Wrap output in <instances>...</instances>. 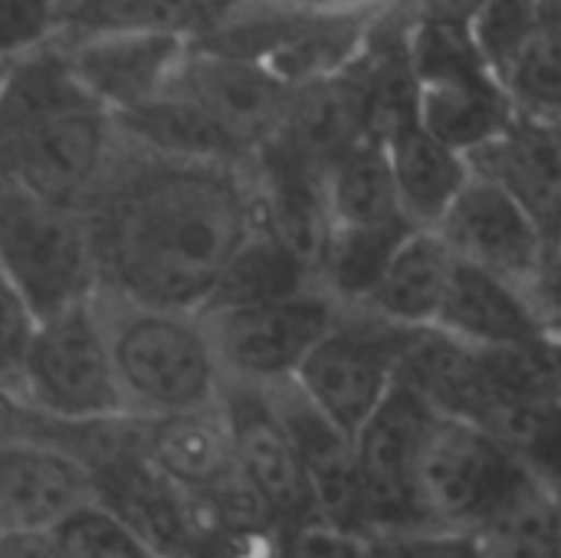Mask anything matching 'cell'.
<instances>
[{
  "mask_svg": "<svg viewBox=\"0 0 561 558\" xmlns=\"http://www.w3.org/2000/svg\"><path fill=\"white\" fill-rule=\"evenodd\" d=\"M161 558H174V556H161Z\"/></svg>",
  "mask_w": 561,
  "mask_h": 558,
  "instance_id": "44",
  "label": "cell"
},
{
  "mask_svg": "<svg viewBox=\"0 0 561 558\" xmlns=\"http://www.w3.org/2000/svg\"><path fill=\"white\" fill-rule=\"evenodd\" d=\"M365 135H371L368 82L355 62L348 72L296 89L289 118L273 141L293 148L322 174Z\"/></svg>",
  "mask_w": 561,
  "mask_h": 558,
  "instance_id": "21",
  "label": "cell"
},
{
  "mask_svg": "<svg viewBox=\"0 0 561 558\" xmlns=\"http://www.w3.org/2000/svg\"><path fill=\"white\" fill-rule=\"evenodd\" d=\"M128 421L214 408L224 391L207 326L194 312L151 309L95 293Z\"/></svg>",
  "mask_w": 561,
  "mask_h": 558,
  "instance_id": "3",
  "label": "cell"
},
{
  "mask_svg": "<svg viewBox=\"0 0 561 558\" xmlns=\"http://www.w3.org/2000/svg\"><path fill=\"white\" fill-rule=\"evenodd\" d=\"M483 558H561V513L549 487L526 477L473 533Z\"/></svg>",
  "mask_w": 561,
  "mask_h": 558,
  "instance_id": "28",
  "label": "cell"
},
{
  "mask_svg": "<svg viewBox=\"0 0 561 558\" xmlns=\"http://www.w3.org/2000/svg\"><path fill=\"white\" fill-rule=\"evenodd\" d=\"M289 10H316V13H385L401 0H266Z\"/></svg>",
  "mask_w": 561,
  "mask_h": 558,
  "instance_id": "38",
  "label": "cell"
},
{
  "mask_svg": "<svg viewBox=\"0 0 561 558\" xmlns=\"http://www.w3.org/2000/svg\"><path fill=\"white\" fill-rule=\"evenodd\" d=\"M526 477L500 437L470 421L440 418L421 470L424 526L477 533Z\"/></svg>",
  "mask_w": 561,
  "mask_h": 558,
  "instance_id": "10",
  "label": "cell"
},
{
  "mask_svg": "<svg viewBox=\"0 0 561 558\" xmlns=\"http://www.w3.org/2000/svg\"><path fill=\"white\" fill-rule=\"evenodd\" d=\"M503 86L519 112L561 115V7L542 0L533 33L503 72Z\"/></svg>",
  "mask_w": 561,
  "mask_h": 558,
  "instance_id": "29",
  "label": "cell"
},
{
  "mask_svg": "<svg viewBox=\"0 0 561 558\" xmlns=\"http://www.w3.org/2000/svg\"><path fill=\"white\" fill-rule=\"evenodd\" d=\"M408 332L365 309H345L293 382L335 428L358 437L398 385Z\"/></svg>",
  "mask_w": 561,
  "mask_h": 558,
  "instance_id": "7",
  "label": "cell"
},
{
  "mask_svg": "<svg viewBox=\"0 0 561 558\" xmlns=\"http://www.w3.org/2000/svg\"><path fill=\"white\" fill-rule=\"evenodd\" d=\"M342 312L345 309L322 286H312L273 303L210 309L201 312V319L224 378L276 388L296 378L309 352L342 319Z\"/></svg>",
  "mask_w": 561,
  "mask_h": 558,
  "instance_id": "8",
  "label": "cell"
},
{
  "mask_svg": "<svg viewBox=\"0 0 561 558\" xmlns=\"http://www.w3.org/2000/svg\"><path fill=\"white\" fill-rule=\"evenodd\" d=\"M434 329L477 349H542L552 342L523 286L460 260H454Z\"/></svg>",
  "mask_w": 561,
  "mask_h": 558,
  "instance_id": "18",
  "label": "cell"
},
{
  "mask_svg": "<svg viewBox=\"0 0 561 558\" xmlns=\"http://www.w3.org/2000/svg\"><path fill=\"white\" fill-rule=\"evenodd\" d=\"M450 273L454 257L440 237L434 230H414L362 309L398 329H434Z\"/></svg>",
  "mask_w": 561,
  "mask_h": 558,
  "instance_id": "23",
  "label": "cell"
},
{
  "mask_svg": "<svg viewBox=\"0 0 561 558\" xmlns=\"http://www.w3.org/2000/svg\"><path fill=\"white\" fill-rule=\"evenodd\" d=\"M66 428H56L49 421H43L16 391L0 388V451L20 441H36V437H49V441H62Z\"/></svg>",
  "mask_w": 561,
  "mask_h": 558,
  "instance_id": "36",
  "label": "cell"
},
{
  "mask_svg": "<svg viewBox=\"0 0 561 558\" xmlns=\"http://www.w3.org/2000/svg\"><path fill=\"white\" fill-rule=\"evenodd\" d=\"M0 273L36 319L99 293L89 214L0 174Z\"/></svg>",
  "mask_w": 561,
  "mask_h": 558,
  "instance_id": "5",
  "label": "cell"
},
{
  "mask_svg": "<svg viewBox=\"0 0 561 558\" xmlns=\"http://www.w3.org/2000/svg\"><path fill=\"white\" fill-rule=\"evenodd\" d=\"M36 326H39V319L30 309V303L0 273V388H10L20 395L23 362L33 345Z\"/></svg>",
  "mask_w": 561,
  "mask_h": 558,
  "instance_id": "35",
  "label": "cell"
},
{
  "mask_svg": "<svg viewBox=\"0 0 561 558\" xmlns=\"http://www.w3.org/2000/svg\"><path fill=\"white\" fill-rule=\"evenodd\" d=\"M20 398L56 428L82 431L128 421L95 296L39 319Z\"/></svg>",
  "mask_w": 561,
  "mask_h": 558,
  "instance_id": "6",
  "label": "cell"
},
{
  "mask_svg": "<svg viewBox=\"0 0 561 558\" xmlns=\"http://www.w3.org/2000/svg\"><path fill=\"white\" fill-rule=\"evenodd\" d=\"M270 391H273V401L293 434L312 510L335 526L368 533L355 437H348L342 428H335L296 388V382H283Z\"/></svg>",
  "mask_w": 561,
  "mask_h": 558,
  "instance_id": "17",
  "label": "cell"
},
{
  "mask_svg": "<svg viewBox=\"0 0 561 558\" xmlns=\"http://www.w3.org/2000/svg\"><path fill=\"white\" fill-rule=\"evenodd\" d=\"M85 214L99 293L201 316L260 227V194L250 164L161 158L122 138Z\"/></svg>",
  "mask_w": 561,
  "mask_h": 558,
  "instance_id": "1",
  "label": "cell"
},
{
  "mask_svg": "<svg viewBox=\"0 0 561 558\" xmlns=\"http://www.w3.org/2000/svg\"><path fill=\"white\" fill-rule=\"evenodd\" d=\"M220 411L230 428L237 474L266 506L273 523L279 526L299 513H309L312 503L306 493L299 454L273 401V391L224 378Z\"/></svg>",
  "mask_w": 561,
  "mask_h": 558,
  "instance_id": "13",
  "label": "cell"
},
{
  "mask_svg": "<svg viewBox=\"0 0 561 558\" xmlns=\"http://www.w3.org/2000/svg\"><path fill=\"white\" fill-rule=\"evenodd\" d=\"M539 10L542 0H480L470 13V36L500 79L519 53V46L526 43V36L533 33Z\"/></svg>",
  "mask_w": 561,
  "mask_h": 558,
  "instance_id": "33",
  "label": "cell"
},
{
  "mask_svg": "<svg viewBox=\"0 0 561 558\" xmlns=\"http://www.w3.org/2000/svg\"><path fill=\"white\" fill-rule=\"evenodd\" d=\"M43 539L53 558H161L99 497L76 506Z\"/></svg>",
  "mask_w": 561,
  "mask_h": 558,
  "instance_id": "31",
  "label": "cell"
},
{
  "mask_svg": "<svg viewBox=\"0 0 561 558\" xmlns=\"http://www.w3.org/2000/svg\"><path fill=\"white\" fill-rule=\"evenodd\" d=\"M118 135L148 155L178 161H217V164H250L253 158L194 102L178 92H164L148 105L112 115Z\"/></svg>",
  "mask_w": 561,
  "mask_h": 558,
  "instance_id": "22",
  "label": "cell"
},
{
  "mask_svg": "<svg viewBox=\"0 0 561 558\" xmlns=\"http://www.w3.org/2000/svg\"><path fill=\"white\" fill-rule=\"evenodd\" d=\"M131 424L145 460L184 493H217L240 480L220 401L214 408Z\"/></svg>",
  "mask_w": 561,
  "mask_h": 558,
  "instance_id": "20",
  "label": "cell"
},
{
  "mask_svg": "<svg viewBox=\"0 0 561 558\" xmlns=\"http://www.w3.org/2000/svg\"><path fill=\"white\" fill-rule=\"evenodd\" d=\"M56 39V0H0V62H16Z\"/></svg>",
  "mask_w": 561,
  "mask_h": 558,
  "instance_id": "34",
  "label": "cell"
},
{
  "mask_svg": "<svg viewBox=\"0 0 561 558\" xmlns=\"http://www.w3.org/2000/svg\"><path fill=\"white\" fill-rule=\"evenodd\" d=\"M549 3H556V7H561V0H549Z\"/></svg>",
  "mask_w": 561,
  "mask_h": 558,
  "instance_id": "43",
  "label": "cell"
},
{
  "mask_svg": "<svg viewBox=\"0 0 561 558\" xmlns=\"http://www.w3.org/2000/svg\"><path fill=\"white\" fill-rule=\"evenodd\" d=\"M171 92L207 112L250 158L266 148L286 125L296 89L266 66L204 46L187 49Z\"/></svg>",
  "mask_w": 561,
  "mask_h": 558,
  "instance_id": "11",
  "label": "cell"
},
{
  "mask_svg": "<svg viewBox=\"0 0 561 558\" xmlns=\"http://www.w3.org/2000/svg\"><path fill=\"white\" fill-rule=\"evenodd\" d=\"M378 138L385 141L401 207L417 230H434L457 194L473 178L470 158L437 138L417 109L394 115Z\"/></svg>",
  "mask_w": 561,
  "mask_h": 558,
  "instance_id": "19",
  "label": "cell"
},
{
  "mask_svg": "<svg viewBox=\"0 0 561 558\" xmlns=\"http://www.w3.org/2000/svg\"><path fill=\"white\" fill-rule=\"evenodd\" d=\"M207 26L204 0H56V39L164 33L194 39Z\"/></svg>",
  "mask_w": 561,
  "mask_h": 558,
  "instance_id": "25",
  "label": "cell"
},
{
  "mask_svg": "<svg viewBox=\"0 0 561 558\" xmlns=\"http://www.w3.org/2000/svg\"><path fill=\"white\" fill-rule=\"evenodd\" d=\"M549 493L556 497V503H559V513H561V480H559V483H552V487H549Z\"/></svg>",
  "mask_w": 561,
  "mask_h": 558,
  "instance_id": "41",
  "label": "cell"
},
{
  "mask_svg": "<svg viewBox=\"0 0 561 558\" xmlns=\"http://www.w3.org/2000/svg\"><path fill=\"white\" fill-rule=\"evenodd\" d=\"M414 230L417 227L408 220L385 227H332L319 263V286L342 309H362Z\"/></svg>",
  "mask_w": 561,
  "mask_h": 558,
  "instance_id": "27",
  "label": "cell"
},
{
  "mask_svg": "<svg viewBox=\"0 0 561 558\" xmlns=\"http://www.w3.org/2000/svg\"><path fill=\"white\" fill-rule=\"evenodd\" d=\"M437 414L411 385L398 382L355 437L368 536L427 529L421 516V470Z\"/></svg>",
  "mask_w": 561,
  "mask_h": 558,
  "instance_id": "9",
  "label": "cell"
},
{
  "mask_svg": "<svg viewBox=\"0 0 561 558\" xmlns=\"http://www.w3.org/2000/svg\"><path fill=\"white\" fill-rule=\"evenodd\" d=\"M325 201L332 227H385L408 220L378 135H365L325 171Z\"/></svg>",
  "mask_w": 561,
  "mask_h": 558,
  "instance_id": "24",
  "label": "cell"
},
{
  "mask_svg": "<svg viewBox=\"0 0 561 558\" xmlns=\"http://www.w3.org/2000/svg\"><path fill=\"white\" fill-rule=\"evenodd\" d=\"M483 431L500 437L542 487L561 480V395L506 408Z\"/></svg>",
  "mask_w": 561,
  "mask_h": 558,
  "instance_id": "30",
  "label": "cell"
},
{
  "mask_svg": "<svg viewBox=\"0 0 561 558\" xmlns=\"http://www.w3.org/2000/svg\"><path fill=\"white\" fill-rule=\"evenodd\" d=\"M256 3H266V0H204L207 26L227 20V16H233V13H240V10H247V7H256ZM207 26H204V30H207Z\"/></svg>",
  "mask_w": 561,
  "mask_h": 558,
  "instance_id": "40",
  "label": "cell"
},
{
  "mask_svg": "<svg viewBox=\"0 0 561 558\" xmlns=\"http://www.w3.org/2000/svg\"><path fill=\"white\" fill-rule=\"evenodd\" d=\"M394 26L404 33L421 122L437 138L470 158L477 148L490 145L510 128L519 109L510 99L503 79L477 49L467 20L417 16Z\"/></svg>",
  "mask_w": 561,
  "mask_h": 558,
  "instance_id": "4",
  "label": "cell"
},
{
  "mask_svg": "<svg viewBox=\"0 0 561 558\" xmlns=\"http://www.w3.org/2000/svg\"><path fill=\"white\" fill-rule=\"evenodd\" d=\"M542 329L549 332V339L561 349V247L549 250L546 263L539 266L536 280L526 286Z\"/></svg>",
  "mask_w": 561,
  "mask_h": 558,
  "instance_id": "37",
  "label": "cell"
},
{
  "mask_svg": "<svg viewBox=\"0 0 561 558\" xmlns=\"http://www.w3.org/2000/svg\"><path fill=\"white\" fill-rule=\"evenodd\" d=\"M122 135L76 82L56 43L7 66L0 86V174L85 210L105 184Z\"/></svg>",
  "mask_w": 561,
  "mask_h": 558,
  "instance_id": "2",
  "label": "cell"
},
{
  "mask_svg": "<svg viewBox=\"0 0 561 558\" xmlns=\"http://www.w3.org/2000/svg\"><path fill=\"white\" fill-rule=\"evenodd\" d=\"M434 234L454 260L503 276L516 286H529L549 257V240L536 220L500 184L473 174Z\"/></svg>",
  "mask_w": 561,
  "mask_h": 558,
  "instance_id": "12",
  "label": "cell"
},
{
  "mask_svg": "<svg viewBox=\"0 0 561 558\" xmlns=\"http://www.w3.org/2000/svg\"><path fill=\"white\" fill-rule=\"evenodd\" d=\"M0 558H53L46 539H0Z\"/></svg>",
  "mask_w": 561,
  "mask_h": 558,
  "instance_id": "39",
  "label": "cell"
},
{
  "mask_svg": "<svg viewBox=\"0 0 561 558\" xmlns=\"http://www.w3.org/2000/svg\"><path fill=\"white\" fill-rule=\"evenodd\" d=\"M263 558H375V543L309 510L273 529Z\"/></svg>",
  "mask_w": 561,
  "mask_h": 558,
  "instance_id": "32",
  "label": "cell"
},
{
  "mask_svg": "<svg viewBox=\"0 0 561 558\" xmlns=\"http://www.w3.org/2000/svg\"><path fill=\"white\" fill-rule=\"evenodd\" d=\"M312 286H319V283H316V273L306 266V260L283 237H276L260 217L256 234L233 257V263L227 266L224 280L217 283L210 303L201 312L273 303V299L306 293Z\"/></svg>",
  "mask_w": 561,
  "mask_h": 558,
  "instance_id": "26",
  "label": "cell"
},
{
  "mask_svg": "<svg viewBox=\"0 0 561 558\" xmlns=\"http://www.w3.org/2000/svg\"><path fill=\"white\" fill-rule=\"evenodd\" d=\"M473 174L500 184L561 247V115L516 112L510 128L470 155Z\"/></svg>",
  "mask_w": 561,
  "mask_h": 558,
  "instance_id": "16",
  "label": "cell"
},
{
  "mask_svg": "<svg viewBox=\"0 0 561 558\" xmlns=\"http://www.w3.org/2000/svg\"><path fill=\"white\" fill-rule=\"evenodd\" d=\"M7 66H10V62H0V86H3V76H7Z\"/></svg>",
  "mask_w": 561,
  "mask_h": 558,
  "instance_id": "42",
  "label": "cell"
},
{
  "mask_svg": "<svg viewBox=\"0 0 561 558\" xmlns=\"http://www.w3.org/2000/svg\"><path fill=\"white\" fill-rule=\"evenodd\" d=\"M92 497V470L69 444L36 437L0 451V539H43Z\"/></svg>",
  "mask_w": 561,
  "mask_h": 558,
  "instance_id": "14",
  "label": "cell"
},
{
  "mask_svg": "<svg viewBox=\"0 0 561 558\" xmlns=\"http://www.w3.org/2000/svg\"><path fill=\"white\" fill-rule=\"evenodd\" d=\"M56 46L62 49L76 82L108 115H125L171 89L191 39L164 33H122Z\"/></svg>",
  "mask_w": 561,
  "mask_h": 558,
  "instance_id": "15",
  "label": "cell"
}]
</instances>
